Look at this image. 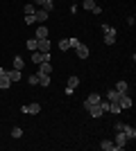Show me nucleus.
Segmentation results:
<instances>
[{
  "mask_svg": "<svg viewBox=\"0 0 136 151\" xmlns=\"http://www.w3.org/2000/svg\"><path fill=\"white\" fill-rule=\"evenodd\" d=\"M32 23H36V18H34V14H30V16H25V25H32Z\"/></svg>",
  "mask_w": 136,
  "mask_h": 151,
  "instance_id": "nucleus-27",
  "label": "nucleus"
},
{
  "mask_svg": "<svg viewBox=\"0 0 136 151\" xmlns=\"http://www.w3.org/2000/svg\"><path fill=\"white\" fill-rule=\"evenodd\" d=\"M9 86H12V81H9V77H7V75H2V77H0V90H7Z\"/></svg>",
  "mask_w": 136,
  "mask_h": 151,
  "instance_id": "nucleus-17",
  "label": "nucleus"
},
{
  "mask_svg": "<svg viewBox=\"0 0 136 151\" xmlns=\"http://www.w3.org/2000/svg\"><path fill=\"white\" fill-rule=\"evenodd\" d=\"M50 72H52V63L50 61L39 63V72H36V75H50Z\"/></svg>",
  "mask_w": 136,
  "mask_h": 151,
  "instance_id": "nucleus-11",
  "label": "nucleus"
},
{
  "mask_svg": "<svg viewBox=\"0 0 136 151\" xmlns=\"http://www.w3.org/2000/svg\"><path fill=\"white\" fill-rule=\"evenodd\" d=\"M113 129H116V131H123L125 135H127V140H129V142L136 138V129H134V126H127V124H123V122H118Z\"/></svg>",
  "mask_w": 136,
  "mask_h": 151,
  "instance_id": "nucleus-2",
  "label": "nucleus"
},
{
  "mask_svg": "<svg viewBox=\"0 0 136 151\" xmlns=\"http://www.w3.org/2000/svg\"><path fill=\"white\" fill-rule=\"evenodd\" d=\"M12 138H23V129L20 126H14L12 129Z\"/></svg>",
  "mask_w": 136,
  "mask_h": 151,
  "instance_id": "nucleus-26",
  "label": "nucleus"
},
{
  "mask_svg": "<svg viewBox=\"0 0 136 151\" xmlns=\"http://www.w3.org/2000/svg\"><path fill=\"white\" fill-rule=\"evenodd\" d=\"M75 52H77V57H79V59H86V57H89V47H86L84 43H79L77 47H75Z\"/></svg>",
  "mask_w": 136,
  "mask_h": 151,
  "instance_id": "nucleus-14",
  "label": "nucleus"
},
{
  "mask_svg": "<svg viewBox=\"0 0 136 151\" xmlns=\"http://www.w3.org/2000/svg\"><path fill=\"white\" fill-rule=\"evenodd\" d=\"M52 43H50V38H36V50L39 52H50Z\"/></svg>",
  "mask_w": 136,
  "mask_h": 151,
  "instance_id": "nucleus-4",
  "label": "nucleus"
},
{
  "mask_svg": "<svg viewBox=\"0 0 136 151\" xmlns=\"http://www.w3.org/2000/svg\"><path fill=\"white\" fill-rule=\"evenodd\" d=\"M59 50H61V52L71 50V38H61V41H59Z\"/></svg>",
  "mask_w": 136,
  "mask_h": 151,
  "instance_id": "nucleus-19",
  "label": "nucleus"
},
{
  "mask_svg": "<svg viewBox=\"0 0 136 151\" xmlns=\"http://www.w3.org/2000/svg\"><path fill=\"white\" fill-rule=\"evenodd\" d=\"M86 111H89V115H91V117H95V120H97V117H102V113H104L100 104H93V106L86 108Z\"/></svg>",
  "mask_w": 136,
  "mask_h": 151,
  "instance_id": "nucleus-8",
  "label": "nucleus"
},
{
  "mask_svg": "<svg viewBox=\"0 0 136 151\" xmlns=\"http://www.w3.org/2000/svg\"><path fill=\"white\" fill-rule=\"evenodd\" d=\"M34 38H48V27L41 25L39 29H36V34H34Z\"/></svg>",
  "mask_w": 136,
  "mask_h": 151,
  "instance_id": "nucleus-16",
  "label": "nucleus"
},
{
  "mask_svg": "<svg viewBox=\"0 0 136 151\" xmlns=\"http://www.w3.org/2000/svg\"><path fill=\"white\" fill-rule=\"evenodd\" d=\"M27 50L36 52V38H27Z\"/></svg>",
  "mask_w": 136,
  "mask_h": 151,
  "instance_id": "nucleus-24",
  "label": "nucleus"
},
{
  "mask_svg": "<svg viewBox=\"0 0 136 151\" xmlns=\"http://www.w3.org/2000/svg\"><path fill=\"white\" fill-rule=\"evenodd\" d=\"M113 142H116L118 151H120V149H125V145H127V142H129V140H127V135H125L123 131H116V140H113Z\"/></svg>",
  "mask_w": 136,
  "mask_h": 151,
  "instance_id": "nucleus-5",
  "label": "nucleus"
},
{
  "mask_svg": "<svg viewBox=\"0 0 136 151\" xmlns=\"http://www.w3.org/2000/svg\"><path fill=\"white\" fill-rule=\"evenodd\" d=\"M77 45H79V41H77V38H71V47H73V50H75Z\"/></svg>",
  "mask_w": 136,
  "mask_h": 151,
  "instance_id": "nucleus-29",
  "label": "nucleus"
},
{
  "mask_svg": "<svg viewBox=\"0 0 136 151\" xmlns=\"http://www.w3.org/2000/svg\"><path fill=\"white\" fill-rule=\"evenodd\" d=\"M48 16H50V14L45 12V9L36 7V12H34V18H36V23H45V20H48Z\"/></svg>",
  "mask_w": 136,
  "mask_h": 151,
  "instance_id": "nucleus-9",
  "label": "nucleus"
},
{
  "mask_svg": "<svg viewBox=\"0 0 136 151\" xmlns=\"http://www.w3.org/2000/svg\"><path fill=\"white\" fill-rule=\"evenodd\" d=\"M127 88H129V86H127V81H118V83H116V90H118L120 95H127Z\"/></svg>",
  "mask_w": 136,
  "mask_h": 151,
  "instance_id": "nucleus-18",
  "label": "nucleus"
},
{
  "mask_svg": "<svg viewBox=\"0 0 136 151\" xmlns=\"http://www.w3.org/2000/svg\"><path fill=\"white\" fill-rule=\"evenodd\" d=\"M118 106H120V108H132V97L123 95V97H120V101H118Z\"/></svg>",
  "mask_w": 136,
  "mask_h": 151,
  "instance_id": "nucleus-15",
  "label": "nucleus"
},
{
  "mask_svg": "<svg viewBox=\"0 0 136 151\" xmlns=\"http://www.w3.org/2000/svg\"><path fill=\"white\" fill-rule=\"evenodd\" d=\"M93 14H95V16H100V14H102V7L95 5V7H93Z\"/></svg>",
  "mask_w": 136,
  "mask_h": 151,
  "instance_id": "nucleus-28",
  "label": "nucleus"
},
{
  "mask_svg": "<svg viewBox=\"0 0 136 151\" xmlns=\"http://www.w3.org/2000/svg\"><path fill=\"white\" fill-rule=\"evenodd\" d=\"M23 65H25L23 57H14V68H16V70H23Z\"/></svg>",
  "mask_w": 136,
  "mask_h": 151,
  "instance_id": "nucleus-21",
  "label": "nucleus"
},
{
  "mask_svg": "<svg viewBox=\"0 0 136 151\" xmlns=\"http://www.w3.org/2000/svg\"><path fill=\"white\" fill-rule=\"evenodd\" d=\"M27 83L30 86H39V75H30L27 77Z\"/></svg>",
  "mask_w": 136,
  "mask_h": 151,
  "instance_id": "nucleus-25",
  "label": "nucleus"
},
{
  "mask_svg": "<svg viewBox=\"0 0 136 151\" xmlns=\"http://www.w3.org/2000/svg\"><path fill=\"white\" fill-rule=\"evenodd\" d=\"M120 97H123V95L118 93V90H109V93H107V99H109L111 104H118V101H120Z\"/></svg>",
  "mask_w": 136,
  "mask_h": 151,
  "instance_id": "nucleus-13",
  "label": "nucleus"
},
{
  "mask_svg": "<svg viewBox=\"0 0 136 151\" xmlns=\"http://www.w3.org/2000/svg\"><path fill=\"white\" fill-rule=\"evenodd\" d=\"M39 83L43 88H48V86H50V75H39Z\"/></svg>",
  "mask_w": 136,
  "mask_h": 151,
  "instance_id": "nucleus-20",
  "label": "nucleus"
},
{
  "mask_svg": "<svg viewBox=\"0 0 136 151\" xmlns=\"http://www.w3.org/2000/svg\"><path fill=\"white\" fill-rule=\"evenodd\" d=\"M5 75L9 77V81H20V70H16V68H12V70H5Z\"/></svg>",
  "mask_w": 136,
  "mask_h": 151,
  "instance_id": "nucleus-10",
  "label": "nucleus"
},
{
  "mask_svg": "<svg viewBox=\"0 0 136 151\" xmlns=\"http://www.w3.org/2000/svg\"><path fill=\"white\" fill-rule=\"evenodd\" d=\"M100 149H104V151H118V147H116L113 140H102V142H100Z\"/></svg>",
  "mask_w": 136,
  "mask_h": 151,
  "instance_id": "nucleus-12",
  "label": "nucleus"
},
{
  "mask_svg": "<svg viewBox=\"0 0 136 151\" xmlns=\"http://www.w3.org/2000/svg\"><path fill=\"white\" fill-rule=\"evenodd\" d=\"M100 29L104 32V43H107V45H113V43H116V29H113V27H109L107 23H102Z\"/></svg>",
  "mask_w": 136,
  "mask_h": 151,
  "instance_id": "nucleus-1",
  "label": "nucleus"
},
{
  "mask_svg": "<svg viewBox=\"0 0 136 151\" xmlns=\"http://www.w3.org/2000/svg\"><path fill=\"white\" fill-rule=\"evenodd\" d=\"M23 113H27V115H36V113H41V104H27V106H23Z\"/></svg>",
  "mask_w": 136,
  "mask_h": 151,
  "instance_id": "nucleus-7",
  "label": "nucleus"
},
{
  "mask_svg": "<svg viewBox=\"0 0 136 151\" xmlns=\"http://www.w3.org/2000/svg\"><path fill=\"white\" fill-rule=\"evenodd\" d=\"M23 12H25V16H30V14H34V12H36V7H34L32 2H27V5L23 7Z\"/></svg>",
  "mask_w": 136,
  "mask_h": 151,
  "instance_id": "nucleus-23",
  "label": "nucleus"
},
{
  "mask_svg": "<svg viewBox=\"0 0 136 151\" xmlns=\"http://www.w3.org/2000/svg\"><path fill=\"white\" fill-rule=\"evenodd\" d=\"M77 86H79V77H75V75L68 77V83H66V90H64V93H66V95H73Z\"/></svg>",
  "mask_w": 136,
  "mask_h": 151,
  "instance_id": "nucleus-3",
  "label": "nucleus"
},
{
  "mask_svg": "<svg viewBox=\"0 0 136 151\" xmlns=\"http://www.w3.org/2000/svg\"><path fill=\"white\" fill-rule=\"evenodd\" d=\"M100 99H102V97H100V95H97V93H91L89 97H86V99H84V104H82V106H84V108H91V106H93V104H100Z\"/></svg>",
  "mask_w": 136,
  "mask_h": 151,
  "instance_id": "nucleus-6",
  "label": "nucleus"
},
{
  "mask_svg": "<svg viewBox=\"0 0 136 151\" xmlns=\"http://www.w3.org/2000/svg\"><path fill=\"white\" fill-rule=\"evenodd\" d=\"M82 7H84L86 12H93V7H95V0H84V2H82Z\"/></svg>",
  "mask_w": 136,
  "mask_h": 151,
  "instance_id": "nucleus-22",
  "label": "nucleus"
},
{
  "mask_svg": "<svg viewBox=\"0 0 136 151\" xmlns=\"http://www.w3.org/2000/svg\"><path fill=\"white\" fill-rule=\"evenodd\" d=\"M2 75H5V68H2V65H0V77H2Z\"/></svg>",
  "mask_w": 136,
  "mask_h": 151,
  "instance_id": "nucleus-30",
  "label": "nucleus"
}]
</instances>
